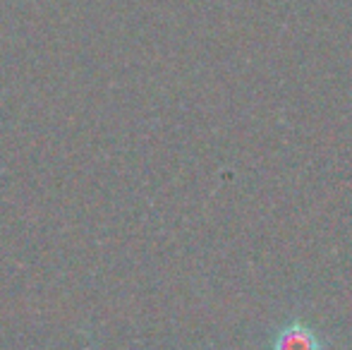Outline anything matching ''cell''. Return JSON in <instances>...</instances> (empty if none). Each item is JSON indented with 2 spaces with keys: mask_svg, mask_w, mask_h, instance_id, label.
I'll return each mask as SVG.
<instances>
[{
  "mask_svg": "<svg viewBox=\"0 0 352 350\" xmlns=\"http://www.w3.org/2000/svg\"><path fill=\"white\" fill-rule=\"evenodd\" d=\"M319 333L305 322H290L271 338V350H321Z\"/></svg>",
  "mask_w": 352,
  "mask_h": 350,
  "instance_id": "1",
  "label": "cell"
}]
</instances>
